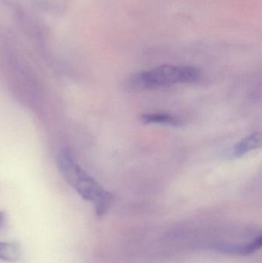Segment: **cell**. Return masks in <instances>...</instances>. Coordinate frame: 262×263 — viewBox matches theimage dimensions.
<instances>
[{
    "label": "cell",
    "mask_w": 262,
    "mask_h": 263,
    "mask_svg": "<svg viewBox=\"0 0 262 263\" xmlns=\"http://www.w3.org/2000/svg\"><path fill=\"white\" fill-rule=\"evenodd\" d=\"M200 71L194 66L162 65L135 74L130 80L132 89L136 90L169 87L181 83H192L200 79Z\"/></svg>",
    "instance_id": "cell-1"
},
{
    "label": "cell",
    "mask_w": 262,
    "mask_h": 263,
    "mask_svg": "<svg viewBox=\"0 0 262 263\" xmlns=\"http://www.w3.org/2000/svg\"><path fill=\"white\" fill-rule=\"evenodd\" d=\"M62 176L82 198L94 202L97 216H104L113 204V195L104 190L76 162L66 167Z\"/></svg>",
    "instance_id": "cell-2"
},
{
    "label": "cell",
    "mask_w": 262,
    "mask_h": 263,
    "mask_svg": "<svg viewBox=\"0 0 262 263\" xmlns=\"http://www.w3.org/2000/svg\"><path fill=\"white\" fill-rule=\"evenodd\" d=\"M262 245L261 236L255 238L252 242L241 245H231V244H219L215 247V249L221 253L231 255H239V256H248L255 253L261 248Z\"/></svg>",
    "instance_id": "cell-3"
},
{
    "label": "cell",
    "mask_w": 262,
    "mask_h": 263,
    "mask_svg": "<svg viewBox=\"0 0 262 263\" xmlns=\"http://www.w3.org/2000/svg\"><path fill=\"white\" fill-rule=\"evenodd\" d=\"M261 145V133H255L235 145L234 147L233 155L235 157H241L252 150L260 148Z\"/></svg>",
    "instance_id": "cell-4"
},
{
    "label": "cell",
    "mask_w": 262,
    "mask_h": 263,
    "mask_svg": "<svg viewBox=\"0 0 262 263\" xmlns=\"http://www.w3.org/2000/svg\"><path fill=\"white\" fill-rule=\"evenodd\" d=\"M142 121L145 124H162L167 125L171 126H179L182 125V122L178 119L169 114H144L141 117Z\"/></svg>",
    "instance_id": "cell-5"
},
{
    "label": "cell",
    "mask_w": 262,
    "mask_h": 263,
    "mask_svg": "<svg viewBox=\"0 0 262 263\" xmlns=\"http://www.w3.org/2000/svg\"><path fill=\"white\" fill-rule=\"evenodd\" d=\"M21 254L20 246L16 242H0V259L6 262H16Z\"/></svg>",
    "instance_id": "cell-6"
},
{
    "label": "cell",
    "mask_w": 262,
    "mask_h": 263,
    "mask_svg": "<svg viewBox=\"0 0 262 263\" xmlns=\"http://www.w3.org/2000/svg\"><path fill=\"white\" fill-rule=\"evenodd\" d=\"M5 219V213L3 211H0V226L3 223Z\"/></svg>",
    "instance_id": "cell-7"
}]
</instances>
